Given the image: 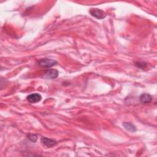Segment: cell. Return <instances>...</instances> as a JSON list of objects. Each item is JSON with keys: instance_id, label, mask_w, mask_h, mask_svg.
Masks as SVG:
<instances>
[{"instance_id": "obj_1", "label": "cell", "mask_w": 157, "mask_h": 157, "mask_svg": "<svg viewBox=\"0 0 157 157\" xmlns=\"http://www.w3.org/2000/svg\"><path fill=\"white\" fill-rule=\"evenodd\" d=\"M90 13L93 17L99 20L103 19L106 17V13L103 10L99 9H92L90 10Z\"/></svg>"}, {"instance_id": "obj_2", "label": "cell", "mask_w": 157, "mask_h": 157, "mask_svg": "<svg viewBox=\"0 0 157 157\" xmlns=\"http://www.w3.org/2000/svg\"><path fill=\"white\" fill-rule=\"evenodd\" d=\"M38 64H39V65L41 67L51 68L52 66H54V65H57V61H55L54 60L45 59L40 60L38 61Z\"/></svg>"}, {"instance_id": "obj_3", "label": "cell", "mask_w": 157, "mask_h": 157, "mask_svg": "<svg viewBox=\"0 0 157 157\" xmlns=\"http://www.w3.org/2000/svg\"><path fill=\"white\" fill-rule=\"evenodd\" d=\"M27 100L31 103H36L39 102L42 99V96L38 94H33L27 96Z\"/></svg>"}, {"instance_id": "obj_4", "label": "cell", "mask_w": 157, "mask_h": 157, "mask_svg": "<svg viewBox=\"0 0 157 157\" xmlns=\"http://www.w3.org/2000/svg\"><path fill=\"white\" fill-rule=\"evenodd\" d=\"M59 76V71L56 69H49L45 73V77L50 79H55Z\"/></svg>"}, {"instance_id": "obj_5", "label": "cell", "mask_w": 157, "mask_h": 157, "mask_svg": "<svg viewBox=\"0 0 157 157\" xmlns=\"http://www.w3.org/2000/svg\"><path fill=\"white\" fill-rule=\"evenodd\" d=\"M41 142L44 145H45V146H47L48 147H50L54 146V145L57 144V141L54 140V139H49L47 137H42L41 139Z\"/></svg>"}, {"instance_id": "obj_6", "label": "cell", "mask_w": 157, "mask_h": 157, "mask_svg": "<svg viewBox=\"0 0 157 157\" xmlns=\"http://www.w3.org/2000/svg\"><path fill=\"white\" fill-rule=\"evenodd\" d=\"M152 100V96L147 94H144L140 96V101L142 103L147 104L149 103Z\"/></svg>"}, {"instance_id": "obj_7", "label": "cell", "mask_w": 157, "mask_h": 157, "mask_svg": "<svg viewBox=\"0 0 157 157\" xmlns=\"http://www.w3.org/2000/svg\"><path fill=\"white\" fill-rule=\"evenodd\" d=\"M123 126L125 128L130 132H135L136 131V128L133 124L131 123H128V122H124L123 124Z\"/></svg>"}, {"instance_id": "obj_8", "label": "cell", "mask_w": 157, "mask_h": 157, "mask_svg": "<svg viewBox=\"0 0 157 157\" xmlns=\"http://www.w3.org/2000/svg\"><path fill=\"white\" fill-rule=\"evenodd\" d=\"M28 137L33 142H36L38 140V136L35 134H29L28 135Z\"/></svg>"}, {"instance_id": "obj_9", "label": "cell", "mask_w": 157, "mask_h": 157, "mask_svg": "<svg viewBox=\"0 0 157 157\" xmlns=\"http://www.w3.org/2000/svg\"><path fill=\"white\" fill-rule=\"evenodd\" d=\"M136 66L140 69H144L146 66V63L143 61H137L136 63Z\"/></svg>"}]
</instances>
